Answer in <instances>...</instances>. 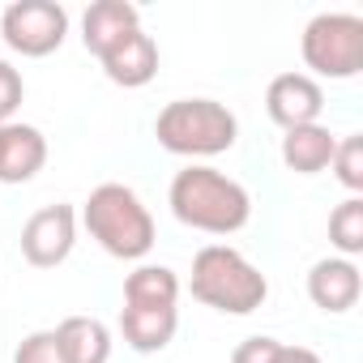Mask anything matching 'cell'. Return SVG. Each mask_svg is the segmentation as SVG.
Masks as SVG:
<instances>
[{
	"label": "cell",
	"instance_id": "6da1fadb",
	"mask_svg": "<svg viewBox=\"0 0 363 363\" xmlns=\"http://www.w3.org/2000/svg\"><path fill=\"white\" fill-rule=\"evenodd\" d=\"M167 206L184 227L206 231V235H235L252 218L248 189L240 179L223 175L218 167H201V162L175 171L171 189H167Z\"/></svg>",
	"mask_w": 363,
	"mask_h": 363
},
{
	"label": "cell",
	"instance_id": "7a4b0ae2",
	"mask_svg": "<svg viewBox=\"0 0 363 363\" xmlns=\"http://www.w3.org/2000/svg\"><path fill=\"white\" fill-rule=\"evenodd\" d=\"M189 291H193L197 303H206L223 316H248L269 299L265 274L240 248H227V244H206L193 257Z\"/></svg>",
	"mask_w": 363,
	"mask_h": 363
},
{
	"label": "cell",
	"instance_id": "3957f363",
	"mask_svg": "<svg viewBox=\"0 0 363 363\" xmlns=\"http://www.w3.org/2000/svg\"><path fill=\"white\" fill-rule=\"evenodd\" d=\"M82 227L116 261H141L154 248V218L128 184H99L82 206Z\"/></svg>",
	"mask_w": 363,
	"mask_h": 363
},
{
	"label": "cell",
	"instance_id": "277c9868",
	"mask_svg": "<svg viewBox=\"0 0 363 363\" xmlns=\"http://www.w3.org/2000/svg\"><path fill=\"white\" fill-rule=\"evenodd\" d=\"M154 137L167 154L179 158H214L227 154L240 137V120L218 99H175L158 111Z\"/></svg>",
	"mask_w": 363,
	"mask_h": 363
},
{
	"label": "cell",
	"instance_id": "5b68a950",
	"mask_svg": "<svg viewBox=\"0 0 363 363\" xmlns=\"http://www.w3.org/2000/svg\"><path fill=\"white\" fill-rule=\"evenodd\" d=\"M299 52H303V65L316 77H329V82L359 77V69H363V18H354V13H316L303 26Z\"/></svg>",
	"mask_w": 363,
	"mask_h": 363
},
{
	"label": "cell",
	"instance_id": "8992f818",
	"mask_svg": "<svg viewBox=\"0 0 363 363\" xmlns=\"http://www.w3.org/2000/svg\"><path fill=\"white\" fill-rule=\"evenodd\" d=\"M69 35V13L56 0H13L0 13V39L9 43V52L26 56V60H43L52 56Z\"/></svg>",
	"mask_w": 363,
	"mask_h": 363
},
{
	"label": "cell",
	"instance_id": "52a82bcc",
	"mask_svg": "<svg viewBox=\"0 0 363 363\" xmlns=\"http://www.w3.org/2000/svg\"><path fill=\"white\" fill-rule=\"evenodd\" d=\"M77 244V210L56 201V206H43L26 218L22 227V257L35 265V269H56L69 261Z\"/></svg>",
	"mask_w": 363,
	"mask_h": 363
},
{
	"label": "cell",
	"instance_id": "ba28073f",
	"mask_svg": "<svg viewBox=\"0 0 363 363\" xmlns=\"http://www.w3.org/2000/svg\"><path fill=\"white\" fill-rule=\"evenodd\" d=\"M265 111H269V120L282 133L286 128H303V124H320L325 90L308 73H278L269 82V90H265Z\"/></svg>",
	"mask_w": 363,
	"mask_h": 363
},
{
	"label": "cell",
	"instance_id": "9c48e42d",
	"mask_svg": "<svg viewBox=\"0 0 363 363\" xmlns=\"http://www.w3.org/2000/svg\"><path fill=\"white\" fill-rule=\"evenodd\" d=\"M48 162V137L35 124H0V184H26Z\"/></svg>",
	"mask_w": 363,
	"mask_h": 363
},
{
	"label": "cell",
	"instance_id": "30bf717a",
	"mask_svg": "<svg viewBox=\"0 0 363 363\" xmlns=\"http://www.w3.org/2000/svg\"><path fill=\"white\" fill-rule=\"evenodd\" d=\"M359 291H363V278H359V265L346 261V257H325L308 269V299L320 308V312H350L359 303Z\"/></svg>",
	"mask_w": 363,
	"mask_h": 363
},
{
	"label": "cell",
	"instance_id": "8fae6325",
	"mask_svg": "<svg viewBox=\"0 0 363 363\" xmlns=\"http://www.w3.org/2000/svg\"><path fill=\"white\" fill-rule=\"evenodd\" d=\"M133 30H141V13L128 0H94L82 18V43L90 56H107L116 43H124Z\"/></svg>",
	"mask_w": 363,
	"mask_h": 363
},
{
	"label": "cell",
	"instance_id": "7c38bea8",
	"mask_svg": "<svg viewBox=\"0 0 363 363\" xmlns=\"http://www.w3.org/2000/svg\"><path fill=\"white\" fill-rule=\"evenodd\" d=\"M103 73H107V82H116V86H124V90L150 86L154 73H158V43H154L145 30H133L124 43H116V48L103 56Z\"/></svg>",
	"mask_w": 363,
	"mask_h": 363
},
{
	"label": "cell",
	"instance_id": "4fadbf2b",
	"mask_svg": "<svg viewBox=\"0 0 363 363\" xmlns=\"http://www.w3.org/2000/svg\"><path fill=\"white\" fill-rule=\"evenodd\" d=\"M333 150H337V137L325 124L286 128V137H282V162L295 175H320V171H329Z\"/></svg>",
	"mask_w": 363,
	"mask_h": 363
},
{
	"label": "cell",
	"instance_id": "5bb4252c",
	"mask_svg": "<svg viewBox=\"0 0 363 363\" xmlns=\"http://www.w3.org/2000/svg\"><path fill=\"white\" fill-rule=\"evenodd\" d=\"M175 329H179V312L175 308H128L124 303V312H120V333H124V342L137 354L167 350Z\"/></svg>",
	"mask_w": 363,
	"mask_h": 363
},
{
	"label": "cell",
	"instance_id": "9a60e30c",
	"mask_svg": "<svg viewBox=\"0 0 363 363\" xmlns=\"http://www.w3.org/2000/svg\"><path fill=\"white\" fill-rule=\"evenodd\" d=\"M56 342L69 363H107L111 359V329L99 316H65L56 325Z\"/></svg>",
	"mask_w": 363,
	"mask_h": 363
},
{
	"label": "cell",
	"instance_id": "2e32d148",
	"mask_svg": "<svg viewBox=\"0 0 363 363\" xmlns=\"http://www.w3.org/2000/svg\"><path fill=\"white\" fill-rule=\"evenodd\" d=\"M124 303L128 308H175L179 303V278L167 265H137L124 278Z\"/></svg>",
	"mask_w": 363,
	"mask_h": 363
},
{
	"label": "cell",
	"instance_id": "e0dca14e",
	"mask_svg": "<svg viewBox=\"0 0 363 363\" xmlns=\"http://www.w3.org/2000/svg\"><path fill=\"white\" fill-rule=\"evenodd\" d=\"M329 240L333 248L350 261L363 252V197H346L333 214H329Z\"/></svg>",
	"mask_w": 363,
	"mask_h": 363
},
{
	"label": "cell",
	"instance_id": "ac0fdd59",
	"mask_svg": "<svg viewBox=\"0 0 363 363\" xmlns=\"http://www.w3.org/2000/svg\"><path fill=\"white\" fill-rule=\"evenodd\" d=\"M329 171L342 179L350 193H359V189H363V137H359V133H350V137H342V141H337Z\"/></svg>",
	"mask_w": 363,
	"mask_h": 363
},
{
	"label": "cell",
	"instance_id": "d6986e66",
	"mask_svg": "<svg viewBox=\"0 0 363 363\" xmlns=\"http://www.w3.org/2000/svg\"><path fill=\"white\" fill-rule=\"evenodd\" d=\"M13 363H69L60 342H56V329H35L18 342L13 350Z\"/></svg>",
	"mask_w": 363,
	"mask_h": 363
},
{
	"label": "cell",
	"instance_id": "ffe728a7",
	"mask_svg": "<svg viewBox=\"0 0 363 363\" xmlns=\"http://www.w3.org/2000/svg\"><path fill=\"white\" fill-rule=\"evenodd\" d=\"M22 99H26V82H22V73H18L9 60H0V124H9V120H13V111L22 107Z\"/></svg>",
	"mask_w": 363,
	"mask_h": 363
},
{
	"label": "cell",
	"instance_id": "44dd1931",
	"mask_svg": "<svg viewBox=\"0 0 363 363\" xmlns=\"http://www.w3.org/2000/svg\"><path fill=\"white\" fill-rule=\"evenodd\" d=\"M278 350H282V342L278 337H244L235 350H231V363H278Z\"/></svg>",
	"mask_w": 363,
	"mask_h": 363
},
{
	"label": "cell",
	"instance_id": "7402d4cb",
	"mask_svg": "<svg viewBox=\"0 0 363 363\" xmlns=\"http://www.w3.org/2000/svg\"><path fill=\"white\" fill-rule=\"evenodd\" d=\"M278 363H325L316 350H308V346H282L278 350Z\"/></svg>",
	"mask_w": 363,
	"mask_h": 363
}]
</instances>
